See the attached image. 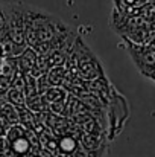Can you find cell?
<instances>
[{"label":"cell","instance_id":"6da1fadb","mask_svg":"<svg viewBox=\"0 0 155 157\" xmlns=\"http://www.w3.org/2000/svg\"><path fill=\"white\" fill-rule=\"evenodd\" d=\"M18 142L17 144H14V150L15 151H18V153H24L26 150H28V142H26V139H17Z\"/></svg>","mask_w":155,"mask_h":157}]
</instances>
